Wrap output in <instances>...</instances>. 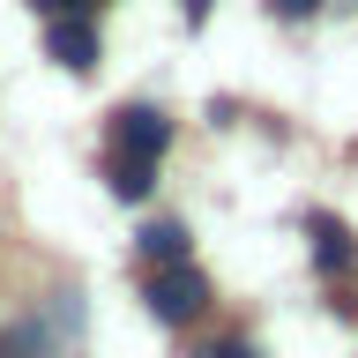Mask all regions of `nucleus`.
I'll return each mask as SVG.
<instances>
[{"instance_id":"1","label":"nucleus","mask_w":358,"mask_h":358,"mask_svg":"<svg viewBox=\"0 0 358 358\" xmlns=\"http://www.w3.org/2000/svg\"><path fill=\"white\" fill-rule=\"evenodd\" d=\"M201 306H209V276H201V268L164 262L150 276V313H157V321H194Z\"/></svg>"},{"instance_id":"2","label":"nucleus","mask_w":358,"mask_h":358,"mask_svg":"<svg viewBox=\"0 0 358 358\" xmlns=\"http://www.w3.org/2000/svg\"><path fill=\"white\" fill-rule=\"evenodd\" d=\"M112 142H120V150L127 157H164V142H172V120H164V112L157 105H120L112 112Z\"/></svg>"},{"instance_id":"3","label":"nucleus","mask_w":358,"mask_h":358,"mask_svg":"<svg viewBox=\"0 0 358 358\" xmlns=\"http://www.w3.org/2000/svg\"><path fill=\"white\" fill-rule=\"evenodd\" d=\"M306 239H313V262L329 268V276H343V268L358 262L351 224H343V217H329V209H313V217H306Z\"/></svg>"},{"instance_id":"4","label":"nucleus","mask_w":358,"mask_h":358,"mask_svg":"<svg viewBox=\"0 0 358 358\" xmlns=\"http://www.w3.org/2000/svg\"><path fill=\"white\" fill-rule=\"evenodd\" d=\"M45 52L60 67H75V75H90V67H97V30H90V15H60L45 30Z\"/></svg>"},{"instance_id":"5","label":"nucleus","mask_w":358,"mask_h":358,"mask_svg":"<svg viewBox=\"0 0 358 358\" xmlns=\"http://www.w3.org/2000/svg\"><path fill=\"white\" fill-rule=\"evenodd\" d=\"M112 194H120V201H150V187H157V172H150V157H127V150H120V157H112Z\"/></svg>"},{"instance_id":"6","label":"nucleus","mask_w":358,"mask_h":358,"mask_svg":"<svg viewBox=\"0 0 358 358\" xmlns=\"http://www.w3.org/2000/svg\"><path fill=\"white\" fill-rule=\"evenodd\" d=\"M142 254H150L157 268H164V262H187V224H150V231H142Z\"/></svg>"},{"instance_id":"7","label":"nucleus","mask_w":358,"mask_h":358,"mask_svg":"<svg viewBox=\"0 0 358 358\" xmlns=\"http://www.w3.org/2000/svg\"><path fill=\"white\" fill-rule=\"evenodd\" d=\"M268 8H276V15H284V22H299V15H313L321 0H268Z\"/></svg>"},{"instance_id":"8","label":"nucleus","mask_w":358,"mask_h":358,"mask_svg":"<svg viewBox=\"0 0 358 358\" xmlns=\"http://www.w3.org/2000/svg\"><path fill=\"white\" fill-rule=\"evenodd\" d=\"M217 358H254V351H246V343H224V351H217Z\"/></svg>"}]
</instances>
